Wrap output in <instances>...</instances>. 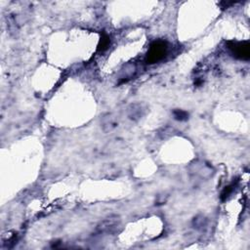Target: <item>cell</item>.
<instances>
[{"label": "cell", "mask_w": 250, "mask_h": 250, "mask_svg": "<svg viewBox=\"0 0 250 250\" xmlns=\"http://www.w3.org/2000/svg\"><path fill=\"white\" fill-rule=\"evenodd\" d=\"M232 191H233V186L227 187V188L224 190V192L222 193V200H226V199L230 196V194L232 193Z\"/></svg>", "instance_id": "7"}, {"label": "cell", "mask_w": 250, "mask_h": 250, "mask_svg": "<svg viewBox=\"0 0 250 250\" xmlns=\"http://www.w3.org/2000/svg\"><path fill=\"white\" fill-rule=\"evenodd\" d=\"M120 226V218L117 215H112L101 221L96 228L98 233H113Z\"/></svg>", "instance_id": "2"}, {"label": "cell", "mask_w": 250, "mask_h": 250, "mask_svg": "<svg viewBox=\"0 0 250 250\" xmlns=\"http://www.w3.org/2000/svg\"><path fill=\"white\" fill-rule=\"evenodd\" d=\"M174 117L177 120H187L188 117H189V115L187 112H184V111H181V110H177L174 112Z\"/></svg>", "instance_id": "6"}, {"label": "cell", "mask_w": 250, "mask_h": 250, "mask_svg": "<svg viewBox=\"0 0 250 250\" xmlns=\"http://www.w3.org/2000/svg\"><path fill=\"white\" fill-rule=\"evenodd\" d=\"M167 49H168V45L166 41H163V40L154 41L150 47V51L147 56V63L155 64L161 61L166 56V54H167Z\"/></svg>", "instance_id": "1"}, {"label": "cell", "mask_w": 250, "mask_h": 250, "mask_svg": "<svg viewBox=\"0 0 250 250\" xmlns=\"http://www.w3.org/2000/svg\"><path fill=\"white\" fill-rule=\"evenodd\" d=\"M110 45V37L107 34H103L99 43V50L100 51H104L108 48V46Z\"/></svg>", "instance_id": "5"}, {"label": "cell", "mask_w": 250, "mask_h": 250, "mask_svg": "<svg viewBox=\"0 0 250 250\" xmlns=\"http://www.w3.org/2000/svg\"><path fill=\"white\" fill-rule=\"evenodd\" d=\"M229 48L233 51V53L241 60H249L250 58V45L248 42H229Z\"/></svg>", "instance_id": "3"}, {"label": "cell", "mask_w": 250, "mask_h": 250, "mask_svg": "<svg viewBox=\"0 0 250 250\" xmlns=\"http://www.w3.org/2000/svg\"><path fill=\"white\" fill-rule=\"evenodd\" d=\"M148 108L144 103L131 104L127 109V116L133 121H138L147 114Z\"/></svg>", "instance_id": "4"}]
</instances>
